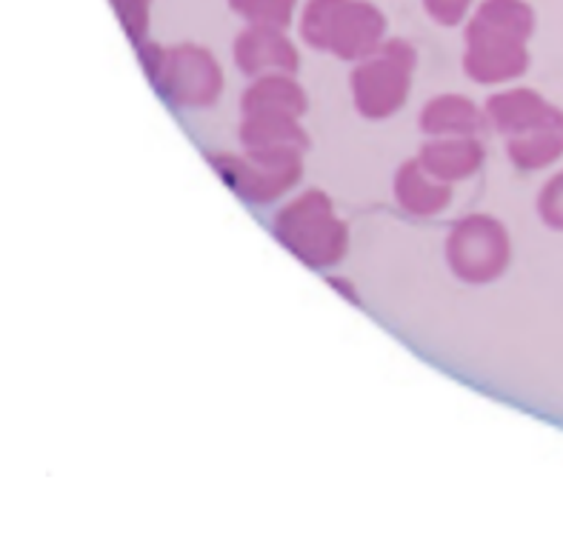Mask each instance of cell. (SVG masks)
<instances>
[{
    "label": "cell",
    "mask_w": 563,
    "mask_h": 554,
    "mask_svg": "<svg viewBox=\"0 0 563 554\" xmlns=\"http://www.w3.org/2000/svg\"><path fill=\"white\" fill-rule=\"evenodd\" d=\"M143 3H146V0H118V7H121L123 18H126L129 23H143Z\"/></svg>",
    "instance_id": "4"
},
{
    "label": "cell",
    "mask_w": 563,
    "mask_h": 554,
    "mask_svg": "<svg viewBox=\"0 0 563 554\" xmlns=\"http://www.w3.org/2000/svg\"><path fill=\"white\" fill-rule=\"evenodd\" d=\"M232 7L238 12L257 18V21H275L286 23L289 12H292V0H232Z\"/></svg>",
    "instance_id": "2"
},
{
    "label": "cell",
    "mask_w": 563,
    "mask_h": 554,
    "mask_svg": "<svg viewBox=\"0 0 563 554\" xmlns=\"http://www.w3.org/2000/svg\"><path fill=\"white\" fill-rule=\"evenodd\" d=\"M380 18L366 3L352 0H312L307 12V35L329 37V41H346L357 46V41H372L378 35Z\"/></svg>",
    "instance_id": "1"
},
{
    "label": "cell",
    "mask_w": 563,
    "mask_h": 554,
    "mask_svg": "<svg viewBox=\"0 0 563 554\" xmlns=\"http://www.w3.org/2000/svg\"><path fill=\"white\" fill-rule=\"evenodd\" d=\"M429 12H435L443 23H452L455 18H461L466 0H427Z\"/></svg>",
    "instance_id": "3"
}]
</instances>
